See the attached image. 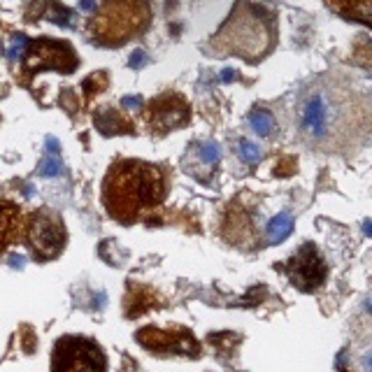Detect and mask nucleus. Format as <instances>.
I'll use <instances>...</instances> for the list:
<instances>
[{
  "label": "nucleus",
  "mask_w": 372,
  "mask_h": 372,
  "mask_svg": "<svg viewBox=\"0 0 372 372\" xmlns=\"http://www.w3.org/2000/svg\"><path fill=\"white\" fill-rule=\"evenodd\" d=\"M240 156H242V161L253 165V163L261 161V149H258L253 142H249V140H242V142H240Z\"/></svg>",
  "instance_id": "ddd939ff"
},
{
  "label": "nucleus",
  "mask_w": 372,
  "mask_h": 372,
  "mask_svg": "<svg viewBox=\"0 0 372 372\" xmlns=\"http://www.w3.org/2000/svg\"><path fill=\"white\" fill-rule=\"evenodd\" d=\"M363 365H365V370H368V372H372V351L368 354V356H365V361H363Z\"/></svg>",
  "instance_id": "6ab92c4d"
},
{
  "label": "nucleus",
  "mask_w": 372,
  "mask_h": 372,
  "mask_svg": "<svg viewBox=\"0 0 372 372\" xmlns=\"http://www.w3.org/2000/svg\"><path fill=\"white\" fill-rule=\"evenodd\" d=\"M291 233H293V216L288 214V212H280V214L268 223L270 245H280V242H284Z\"/></svg>",
  "instance_id": "0eeeda50"
},
{
  "label": "nucleus",
  "mask_w": 372,
  "mask_h": 372,
  "mask_svg": "<svg viewBox=\"0 0 372 372\" xmlns=\"http://www.w3.org/2000/svg\"><path fill=\"white\" fill-rule=\"evenodd\" d=\"M47 153H61V142L54 138V135H47Z\"/></svg>",
  "instance_id": "dca6fc26"
},
{
  "label": "nucleus",
  "mask_w": 372,
  "mask_h": 372,
  "mask_svg": "<svg viewBox=\"0 0 372 372\" xmlns=\"http://www.w3.org/2000/svg\"><path fill=\"white\" fill-rule=\"evenodd\" d=\"M333 119L335 112L326 93L317 91L312 96H307L303 108H300V128H303L307 138L317 140V142L326 140L330 135V128H333Z\"/></svg>",
  "instance_id": "7ed1b4c3"
},
{
  "label": "nucleus",
  "mask_w": 372,
  "mask_h": 372,
  "mask_svg": "<svg viewBox=\"0 0 372 372\" xmlns=\"http://www.w3.org/2000/svg\"><path fill=\"white\" fill-rule=\"evenodd\" d=\"M114 193V200L121 205L142 208L156 203L163 196V177L153 165L123 163L108 179V193Z\"/></svg>",
  "instance_id": "f257e3e1"
},
{
  "label": "nucleus",
  "mask_w": 372,
  "mask_h": 372,
  "mask_svg": "<svg viewBox=\"0 0 372 372\" xmlns=\"http://www.w3.org/2000/svg\"><path fill=\"white\" fill-rule=\"evenodd\" d=\"M47 16H49L54 23H58V26H63V28H75V21H73L75 14L70 10L63 8V5H51V12Z\"/></svg>",
  "instance_id": "9d476101"
},
{
  "label": "nucleus",
  "mask_w": 372,
  "mask_h": 372,
  "mask_svg": "<svg viewBox=\"0 0 372 372\" xmlns=\"http://www.w3.org/2000/svg\"><path fill=\"white\" fill-rule=\"evenodd\" d=\"M286 273L291 277L293 286H298L300 291H314L317 286H321L323 277H326V263L321 261V253L314 247L305 245L291 258Z\"/></svg>",
  "instance_id": "20e7f679"
},
{
  "label": "nucleus",
  "mask_w": 372,
  "mask_h": 372,
  "mask_svg": "<svg viewBox=\"0 0 372 372\" xmlns=\"http://www.w3.org/2000/svg\"><path fill=\"white\" fill-rule=\"evenodd\" d=\"M31 245L40 256L49 258L61 249L63 245V226L56 216H51L49 212L38 214L31 223Z\"/></svg>",
  "instance_id": "39448f33"
},
{
  "label": "nucleus",
  "mask_w": 372,
  "mask_h": 372,
  "mask_svg": "<svg viewBox=\"0 0 372 372\" xmlns=\"http://www.w3.org/2000/svg\"><path fill=\"white\" fill-rule=\"evenodd\" d=\"M79 10L86 12V14H93V10H96V0H79Z\"/></svg>",
  "instance_id": "f3484780"
},
{
  "label": "nucleus",
  "mask_w": 372,
  "mask_h": 372,
  "mask_svg": "<svg viewBox=\"0 0 372 372\" xmlns=\"http://www.w3.org/2000/svg\"><path fill=\"white\" fill-rule=\"evenodd\" d=\"M38 173L42 175V177H58V175H63L61 153H47V156L38 165Z\"/></svg>",
  "instance_id": "1a4fd4ad"
},
{
  "label": "nucleus",
  "mask_w": 372,
  "mask_h": 372,
  "mask_svg": "<svg viewBox=\"0 0 372 372\" xmlns=\"http://www.w3.org/2000/svg\"><path fill=\"white\" fill-rule=\"evenodd\" d=\"M249 123H251L253 131H256L258 135H263V138H268V135L275 131V119H273V114H270V112H265V110L251 112Z\"/></svg>",
  "instance_id": "6e6552de"
},
{
  "label": "nucleus",
  "mask_w": 372,
  "mask_h": 372,
  "mask_svg": "<svg viewBox=\"0 0 372 372\" xmlns=\"http://www.w3.org/2000/svg\"><path fill=\"white\" fill-rule=\"evenodd\" d=\"M54 372H103V356L86 340H63L54 356Z\"/></svg>",
  "instance_id": "f03ea898"
},
{
  "label": "nucleus",
  "mask_w": 372,
  "mask_h": 372,
  "mask_svg": "<svg viewBox=\"0 0 372 372\" xmlns=\"http://www.w3.org/2000/svg\"><path fill=\"white\" fill-rule=\"evenodd\" d=\"M363 233L370 238V235H372V221H365V226H363Z\"/></svg>",
  "instance_id": "aec40b11"
},
{
  "label": "nucleus",
  "mask_w": 372,
  "mask_h": 372,
  "mask_svg": "<svg viewBox=\"0 0 372 372\" xmlns=\"http://www.w3.org/2000/svg\"><path fill=\"white\" fill-rule=\"evenodd\" d=\"M188 116V108L179 98H165L156 108V126L158 128H175L184 123Z\"/></svg>",
  "instance_id": "423d86ee"
},
{
  "label": "nucleus",
  "mask_w": 372,
  "mask_h": 372,
  "mask_svg": "<svg viewBox=\"0 0 372 372\" xmlns=\"http://www.w3.org/2000/svg\"><path fill=\"white\" fill-rule=\"evenodd\" d=\"M147 61H149V56H147L142 49H135L131 58H128V66H131L133 70H140V68L147 66Z\"/></svg>",
  "instance_id": "4468645a"
},
{
  "label": "nucleus",
  "mask_w": 372,
  "mask_h": 372,
  "mask_svg": "<svg viewBox=\"0 0 372 372\" xmlns=\"http://www.w3.org/2000/svg\"><path fill=\"white\" fill-rule=\"evenodd\" d=\"M26 47H28L26 35H14L10 47H8V58L10 61H19V58L23 56V51H26Z\"/></svg>",
  "instance_id": "9b49d317"
},
{
  "label": "nucleus",
  "mask_w": 372,
  "mask_h": 372,
  "mask_svg": "<svg viewBox=\"0 0 372 372\" xmlns=\"http://www.w3.org/2000/svg\"><path fill=\"white\" fill-rule=\"evenodd\" d=\"M121 105L126 110H140V108H142V98H140V96H126L121 100Z\"/></svg>",
  "instance_id": "2eb2a0df"
},
{
  "label": "nucleus",
  "mask_w": 372,
  "mask_h": 372,
  "mask_svg": "<svg viewBox=\"0 0 372 372\" xmlns=\"http://www.w3.org/2000/svg\"><path fill=\"white\" fill-rule=\"evenodd\" d=\"M235 79V70L233 68H226L223 73L219 75V82H233Z\"/></svg>",
  "instance_id": "a211bd4d"
},
{
  "label": "nucleus",
  "mask_w": 372,
  "mask_h": 372,
  "mask_svg": "<svg viewBox=\"0 0 372 372\" xmlns=\"http://www.w3.org/2000/svg\"><path fill=\"white\" fill-rule=\"evenodd\" d=\"M200 158H203L205 165H216L221 158V149L216 142H205L203 147H200Z\"/></svg>",
  "instance_id": "f8f14e48"
}]
</instances>
